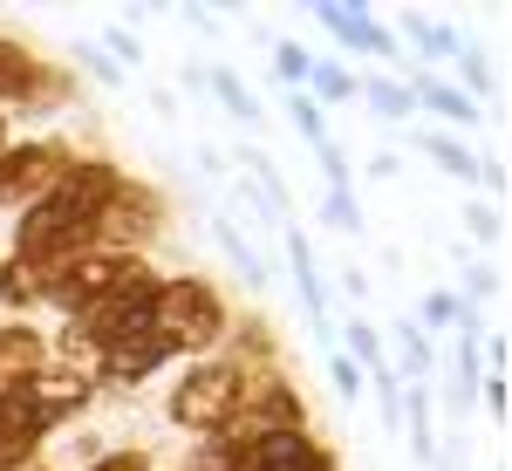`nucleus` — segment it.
<instances>
[{
	"label": "nucleus",
	"instance_id": "1",
	"mask_svg": "<svg viewBox=\"0 0 512 471\" xmlns=\"http://www.w3.org/2000/svg\"><path fill=\"white\" fill-rule=\"evenodd\" d=\"M151 328L164 335L171 355H212L226 342V328H233V308H226V294L205 274H164L158 321H151Z\"/></svg>",
	"mask_w": 512,
	"mask_h": 471
},
{
	"label": "nucleus",
	"instance_id": "2",
	"mask_svg": "<svg viewBox=\"0 0 512 471\" xmlns=\"http://www.w3.org/2000/svg\"><path fill=\"white\" fill-rule=\"evenodd\" d=\"M239 396H246V369H233L226 355H198L192 369L171 383V403H164V424L185 437H212L233 424Z\"/></svg>",
	"mask_w": 512,
	"mask_h": 471
},
{
	"label": "nucleus",
	"instance_id": "3",
	"mask_svg": "<svg viewBox=\"0 0 512 471\" xmlns=\"http://www.w3.org/2000/svg\"><path fill=\"white\" fill-rule=\"evenodd\" d=\"M76 144L69 137H14L0 151V212H28L62 185V171L76 164Z\"/></svg>",
	"mask_w": 512,
	"mask_h": 471
},
{
	"label": "nucleus",
	"instance_id": "4",
	"mask_svg": "<svg viewBox=\"0 0 512 471\" xmlns=\"http://www.w3.org/2000/svg\"><path fill=\"white\" fill-rule=\"evenodd\" d=\"M158 233H164V192L123 171L117 198L96 212V233H89V239H96L103 253H130V260H144V253L158 246Z\"/></svg>",
	"mask_w": 512,
	"mask_h": 471
},
{
	"label": "nucleus",
	"instance_id": "5",
	"mask_svg": "<svg viewBox=\"0 0 512 471\" xmlns=\"http://www.w3.org/2000/svg\"><path fill=\"white\" fill-rule=\"evenodd\" d=\"M158 287H164V274L144 260L137 274L123 280L117 294H103L96 308H82L76 314V328L96 342V349H110V342H130V335H151V321H158Z\"/></svg>",
	"mask_w": 512,
	"mask_h": 471
},
{
	"label": "nucleus",
	"instance_id": "6",
	"mask_svg": "<svg viewBox=\"0 0 512 471\" xmlns=\"http://www.w3.org/2000/svg\"><path fill=\"white\" fill-rule=\"evenodd\" d=\"M21 403H28V417H35V431L41 437H55L62 431V424H76L82 410H89V403H96V376H82V369H62V362H41L35 376H28V383H21Z\"/></svg>",
	"mask_w": 512,
	"mask_h": 471
},
{
	"label": "nucleus",
	"instance_id": "7",
	"mask_svg": "<svg viewBox=\"0 0 512 471\" xmlns=\"http://www.w3.org/2000/svg\"><path fill=\"white\" fill-rule=\"evenodd\" d=\"M239 471H335V451L308 424L301 431H260L239 444Z\"/></svg>",
	"mask_w": 512,
	"mask_h": 471
},
{
	"label": "nucleus",
	"instance_id": "8",
	"mask_svg": "<svg viewBox=\"0 0 512 471\" xmlns=\"http://www.w3.org/2000/svg\"><path fill=\"white\" fill-rule=\"evenodd\" d=\"M123 171L110 164V157H76L69 171H62V185L48 192V205H62V212H76V219H89V233H96V212L117 198Z\"/></svg>",
	"mask_w": 512,
	"mask_h": 471
},
{
	"label": "nucleus",
	"instance_id": "9",
	"mask_svg": "<svg viewBox=\"0 0 512 471\" xmlns=\"http://www.w3.org/2000/svg\"><path fill=\"white\" fill-rule=\"evenodd\" d=\"M158 369H171V349H164V335H130V342H110L103 362H96V390H144Z\"/></svg>",
	"mask_w": 512,
	"mask_h": 471
},
{
	"label": "nucleus",
	"instance_id": "10",
	"mask_svg": "<svg viewBox=\"0 0 512 471\" xmlns=\"http://www.w3.org/2000/svg\"><path fill=\"white\" fill-rule=\"evenodd\" d=\"M315 21H321V28H328L335 41H342V48H362V55H390V62H396V35H390V21H383L376 7L321 0V7H315Z\"/></svg>",
	"mask_w": 512,
	"mask_h": 471
},
{
	"label": "nucleus",
	"instance_id": "11",
	"mask_svg": "<svg viewBox=\"0 0 512 471\" xmlns=\"http://www.w3.org/2000/svg\"><path fill=\"white\" fill-rule=\"evenodd\" d=\"M41 444H48V437L35 431L28 403H21L14 390H0V471H35L41 465Z\"/></svg>",
	"mask_w": 512,
	"mask_h": 471
},
{
	"label": "nucleus",
	"instance_id": "12",
	"mask_svg": "<svg viewBox=\"0 0 512 471\" xmlns=\"http://www.w3.org/2000/svg\"><path fill=\"white\" fill-rule=\"evenodd\" d=\"M48 362V335L35 321H0V390H21Z\"/></svg>",
	"mask_w": 512,
	"mask_h": 471
},
{
	"label": "nucleus",
	"instance_id": "13",
	"mask_svg": "<svg viewBox=\"0 0 512 471\" xmlns=\"http://www.w3.org/2000/svg\"><path fill=\"white\" fill-rule=\"evenodd\" d=\"M35 69H41V55L28 48V41H21V35H0V110H7V117H14V110H28Z\"/></svg>",
	"mask_w": 512,
	"mask_h": 471
},
{
	"label": "nucleus",
	"instance_id": "14",
	"mask_svg": "<svg viewBox=\"0 0 512 471\" xmlns=\"http://www.w3.org/2000/svg\"><path fill=\"white\" fill-rule=\"evenodd\" d=\"M410 103H417V110H431V117H444V123H478L472 96H465V89H451L444 76H431V69H417V76H410Z\"/></svg>",
	"mask_w": 512,
	"mask_h": 471
},
{
	"label": "nucleus",
	"instance_id": "15",
	"mask_svg": "<svg viewBox=\"0 0 512 471\" xmlns=\"http://www.w3.org/2000/svg\"><path fill=\"white\" fill-rule=\"evenodd\" d=\"M417 151H431V164H437V171H451L458 185H478V151L465 144V137H451V130H424Z\"/></svg>",
	"mask_w": 512,
	"mask_h": 471
},
{
	"label": "nucleus",
	"instance_id": "16",
	"mask_svg": "<svg viewBox=\"0 0 512 471\" xmlns=\"http://www.w3.org/2000/svg\"><path fill=\"white\" fill-rule=\"evenodd\" d=\"M0 308H7V321H21L28 308H41V274L21 267L14 253H0Z\"/></svg>",
	"mask_w": 512,
	"mask_h": 471
},
{
	"label": "nucleus",
	"instance_id": "17",
	"mask_svg": "<svg viewBox=\"0 0 512 471\" xmlns=\"http://www.w3.org/2000/svg\"><path fill=\"white\" fill-rule=\"evenodd\" d=\"M403 28H410V41H417V48H424V62H431V76H437V62H451V55H458V48H465V41L451 35V28H437L431 14H417V7H410V14H403Z\"/></svg>",
	"mask_w": 512,
	"mask_h": 471
},
{
	"label": "nucleus",
	"instance_id": "18",
	"mask_svg": "<svg viewBox=\"0 0 512 471\" xmlns=\"http://www.w3.org/2000/svg\"><path fill=\"white\" fill-rule=\"evenodd\" d=\"M390 342H396V355H403V376H431L437 369V355H431V335L417 328V321H390Z\"/></svg>",
	"mask_w": 512,
	"mask_h": 471
},
{
	"label": "nucleus",
	"instance_id": "19",
	"mask_svg": "<svg viewBox=\"0 0 512 471\" xmlns=\"http://www.w3.org/2000/svg\"><path fill=\"white\" fill-rule=\"evenodd\" d=\"M355 96H369V110L376 117H390V123H403L417 103H410V82H396V76H369V82H355Z\"/></svg>",
	"mask_w": 512,
	"mask_h": 471
},
{
	"label": "nucleus",
	"instance_id": "20",
	"mask_svg": "<svg viewBox=\"0 0 512 471\" xmlns=\"http://www.w3.org/2000/svg\"><path fill=\"white\" fill-rule=\"evenodd\" d=\"M287 260H294V280H301V301H308V314L328 308V294H321V274H315V253H308V239L287 226Z\"/></svg>",
	"mask_w": 512,
	"mask_h": 471
},
{
	"label": "nucleus",
	"instance_id": "21",
	"mask_svg": "<svg viewBox=\"0 0 512 471\" xmlns=\"http://www.w3.org/2000/svg\"><path fill=\"white\" fill-rule=\"evenodd\" d=\"M212 96H219V103H226V110H233L239 123H260V103H253V89H246V82L233 76V69H212Z\"/></svg>",
	"mask_w": 512,
	"mask_h": 471
},
{
	"label": "nucleus",
	"instance_id": "22",
	"mask_svg": "<svg viewBox=\"0 0 512 471\" xmlns=\"http://www.w3.org/2000/svg\"><path fill=\"white\" fill-rule=\"evenodd\" d=\"M451 321H465V301H458L451 287H431V294H424V308H417V328L437 335V328H451Z\"/></svg>",
	"mask_w": 512,
	"mask_h": 471
},
{
	"label": "nucleus",
	"instance_id": "23",
	"mask_svg": "<svg viewBox=\"0 0 512 471\" xmlns=\"http://www.w3.org/2000/svg\"><path fill=\"white\" fill-rule=\"evenodd\" d=\"M349 362H355V369H369V376H376V369H390V355H383V335H376L369 321H349Z\"/></svg>",
	"mask_w": 512,
	"mask_h": 471
},
{
	"label": "nucleus",
	"instance_id": "24",
	"mask_svg": "<svg viewBox=\"0 0 512 471\" xmlns=\"http://www.w3.org/2000/svg\"><path fill=\"white\" fill-rule=\"evenodd\" d=\"M308 62H315V55H308L301 41H280V48H274V76L287 82V89H301V82H308Z\"/></svg>",
	"mask_w": 512,
	"mask_h": 471
},
{
	"label": "nucleus",
	"instance_id": "25",
	"mask_svg": "<svg viewBox=\"0 0 512 471\" xmlns=\"http://www.w3.org/2000/svg\"><path fill=\"white\" fill-rule=\"evenodd\" d=\"M287 117H294V130H301V137H308V144H328V130H321V110L315 103H308V96H301V89H287Z\"/></svg>",
	"mask_w": 512,
	"mask_h": 471
},
{
	"label": "nucleus",
	"instance_id": "26",
	"mask_svg": "<svg viewBox=\"0 0 512 471\" xmlns=\"http://www.w3.org/2000/svg\"><path fill=\"white\" fill-rule=\"evenodd\" d=\"M82 471H158V465H151V451H137V444H110L96 465H82Z\"/></svg>",
	"mask_w": 512,
	"mask_h": 471
},
{
	"label": "nucleus",
	"instance_id": "27",
	"mask_svg": "<svg viewBox=\"0 0 512 471\" xmlns=\"http://www.w3.org/2000/svg\"><path fill=\"white\" fill-rule=\"evenodd\" d=\"M328 226H335V233H362V212H355V192H328Z\"/></svg>",
	"mask_w": 512,
	"mask_h": 471
},
{
	"label": "nucleus",
	"instance_id": "28",
	"mask_svg": "<svg viewBox=\"0 0 512 471\" xmlns=\"http://www.w3.org/2000/svg\"><path fill=\"white\" fill-rule=\"evenodd\" d=\"M328 383H335L342 403H355V396H362V369H355L349 355H335V362H328Z\"/></svg>",
	"mask_w": 512,
	"mask_h": 471
},
{
	"label": "nucleus",
	"instance_id": "29",
	"mask_svg": "<svg viewBox=\"0 0 512 471\" xmlns=\"http://www.w3.org/2000/svg\"><path fill=\"white\" fill-rule=\"evenodd\" d=\"M458 69H465V82H472V103H478V96L492 89V62H485L478 48H465V55H458Z\"/></svg>",
	"mask_w": 512,
	"mask_h": 471
},
{
	"label": "nucleus",
	"instance_id": "30",
	"mask_svg": "<svg viewBox=\"0 0 512 471\" xmlns=\"http://www.w3.org/2000/svg\"><path fill=\"white\" fill-rule=\"evenodd\" d=\"M492 294H499V274H492V267L478 260L472 274H465V294H458V301H492Z\"/></svg>",
	"mask_w": 512,
	"mask_h": 471
},
{
	"label": "nucleus",
	"instance_id": "31",
	"mask_svg": "<svg viewBox=\"0 0 512 471\" xmlns=\"http://www.w3.org/2000/svg\"><path fill=\"white\" fill-rule=\"evenodd\" d=\"M82 69H89V76L103 82V89H117V82H123V69L110 62V55H103V48H82Z\"/></svg>",
	"mask_w": 512,
	"mask_h": 471
},
{
	"label": "nucleus",
	"instance_id": "32",
	"mask_svg": "<svg viewBox=\"0 0 512 471\" xmlns=\"http://www.w3.org/2000/svg\"><path fill=\"white\" fill-rule=\"evenodd\" d=\"M478 396H485V410H492V417H499V424H506V376H478Z\"/></svg>",
	"mask_w": 512,
	"mask_h": 471
},
{
	"label": "nucleus",
	"instance_id": "33",
	"mask_svg": "<svg viewBox=\"0 0 512 471\" xmlns=\"http://www.w3.org/2000/svg\"><path fill=\"white\" fill-rule=\"evenodd\" d=\"M465 219H472V233L485 239V246H499V212H492V205H472Z\"/></svg>",
	"mask_w": 512,
	"mask_h": 471
},
{
	"label": "nucleus",
	"instance_id": "34",
	"mask_svg": "<svg viewBox=\"0 0 512 471\" xmlns=\"http://www.w3.org/2000/svg\"><path fill=\"white\" fill-rule=\"evenodd\" d=\"M7 144H14V117L0 110V151H7Z\"/></svg>",
	"mask_w": 512,
	"mask_h": 471
},
{
	"label": "nucleus",
	"instance_id": "35",
	"mask_svg": "<svg viewBox=\"0 0 512 471\" xmlns=\"http://www.w3.org/2000/svg\"><path fill=\"white\" fill-rule=\"evenodd\" d=\"M164 471H205V465H164Z\"/></svg>",
	"mask_w": 512,
	"mask_h": 471
},
{
	"label": "nucleus",
	"instance_id": "36",
	"mask_svg": "<svg viewBox=\"0 0 512 471\" xmlns=\"http://www.w3.org/2000/svg\"><path fill=\"white\" fill-rule=\"evenodd\" d=\"M35 471H62V465H35Z\"/></svg>",
	"mask_w": 512,
	"mask_h": 471
}]
</instances>
